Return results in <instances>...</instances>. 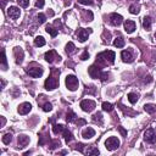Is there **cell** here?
Instances as JSON below:
<instances>
[{
	"instance_id": "39",
	"label": "cell",
	"mask_w": 156,
	"mask_h": 156,
	"mask_svg": "<svg viewBox=\"0 0 156 156\" xmlns=\"http://www.w3.org/2000/svg\"><path fill=\"white\" fill-rule=\"evenodd\" d=\"M45 21H46V17H45L44 14H39V15H38V22H39V24L44 23Z\"/></svg>"
},
{
	"instance_id": "17",
	"label": "cell",
	"mask_w": 156,
	"mask_h": 156,
	"mask_svg": "<svg viewBox=\"0 0 156 156\" xmlns=\"http://www.w3.org/2000/svg\"><path fill=\"white\" fill-rule=\"evenodd\" d=\"M94 135H95V131L93 128H90V127H88V128H85V129H83V131H82V137L84 139H90V138H93Z\"/></svg>"
},
{
	"instance_id": "28",
	"label": "cell",
	"mask_w": 156,
	"mask_h": 156,
	"mask_svg": "<svg viewBox=\"0 0 156 156\" xmlns=\"http://www.w3.org/2000/svg\"><path fill=\"white\" fill-rule=\"evenodd\" d=\"M34 45L35 46H44L45 45V39L42 37V35H39L34 39Z\"/></svg>"
},
{
	"instance_id": "10",
	"label": "cell",
	"mask_w": 156,
	"mask_h": 156,
	"mask_svg": "<svg viewBox=\"0 0 156 156\" xmlns=\"http://www.w3.org/2000/svg\"><path fill=\"white\" fill-rule=\"evenodd\" d=\"M7 15H9V17L12 18V20H17V18L21 16V11H20V9L16 7V6H10V7L7 9Z\"/></svg>"
},
{
	"instance_id": "38",
	"label": "cell",
	"mask_w": 156,
	"mask_h": 156,
	"mask_svg": "<svg viewBox=\"0 0 156 156\" xmlns=\"http://www.w3.org/2000/svg\"><path fill=\"white\" fill-rule=\"evenodd\" d=\"M51 110H53V105H51L50 102H45L44 105H43V111L49 112V111H51Z\"/></svg>"
},
{
	"instance_id": "25",
	"label": "cell",
	"mask_w": 156,
	"mask_h": 156,
	"mask_svg": "<svg viewBox=\"0 0 156 156\" xmlns=\"http://www.w3.org/2000/svg\"><path fill=\"white\" fill-rule=\"evenodd\" d=\"M113 45L116 48H123L124 46V39L122 37H117L113 40Z\"/></svg>"
},
{
	"instance_id": "24",
	"label": "cell",
	"mask_w": 156,
	"mask_h": 156,
	"mask_svg": "<svg viewBox=\"0 0 156 156\" xmlns=\"http://www.w3.org/2000/svg\"><path fill=\"white\" fill-rule=\"evenodd\" d=\"M144 110L148 113H155L156 112V105H155V104H145V105H144Z\"/></svg>"
},
{
	"instance_id": "40",
	"label": "cell",
	"mask_w": 156,
	"mask_h": 156,
	"mask_svg": "<svg viewBox=\"0 0 156 156\" xmlns=\"http://www.w3.org/2000/svg\"><path fill=\"white\" fill-rule=\"evenodd\" d=\"M84 148H85V145H84V144H82V143H78V144L76 145V149H77L78 151H81V152H85Z\"/></svg>"
},
{
	"instance_id": "43",
	"label": "cell",
	"mask_w": 156,
	"mask_h": 156,
	"mask_svg": "<svg viewBox=\"0 0 156 156\" xmlns=\"http://www.w3.org/2000/svg\"><path fill=\"white\" fill-rule=\"evenodd\" d=\"M83 5H93V0H78Z\"/></svg>"
},
{
	"instance_id": "13",
	"label": "cell",
	"mask_w": 156,
	"mask_h": 156,
	"mask_svg": "<svg viewBox=\"0 0 156 156\" xmlns=\"http://www.w3.org/2000/svg\"><path fill=\"white\" fill-rule=\"evenodd\" d=\"M122 22H123V17L121 15L115 14V12L110 15V23L112 26H120Z\"/></svg>"
},
{
	"instance_id": "12",
	"label": "cell",
	"mask_w": 156,
	"mask_h": 156,
	"mask_svg": "<svg viewBox=\"0 0 156 156\" xmlns=\"http://www.w3.org/2000/svg\"><path fill=\"white\" fill-rule=\"evenodd\" d=\"M17 141H18V149H23V148H26V146L29 144L31 139H29V137H27V135L21 134V135H18Z\"/></svg>"
},
{
	"instance_id": "34",
	"label": "cell",
	"mask_w": 156,
	"mask_h": 156,
	"mask_svg": "<svg viewBox=\"0 0 156 156\" xmlns=\"http://www.w3.org/2000/svg\"><path fill=\"white\" fill-rule=\"evenodd\" d=\"M128 100H129V102H131V104H135L138 101V95L134 94V93H129L128 94Z\"/></svg>"
},
{
	"instance_id": "50",
	"label": "cell",
	"mask_w": 156,
	"mask_h": 156,
	"mask_svg": "<svg viewBox=\"0 0 156 156\" xmlns=\"http://www.w3.org/2000/svg\"><path fill=\"white\" fill-rule=\"evenodd\" d=\"M155 61H156V56H155Z\"/></svg>"
},
{
	"instance_id": "27",
	"label": "cell",
	"mask_w": 156,
	"mask_h": 156,
	"mask_svg": "<svg viewBox=\"0 0 156 156\" xmlns=\"http://www.w3.org/2000/svg\"><path fill=\"white\" fill-rule=\"evenodd\" d=\"M45 31H46V33H49L53 38H55L56 35H57V33H59V31L57 29H55L53 26H46V28H45Z\"/></svg>"
},
{
	"instance_id": "14",
	"label": "cell",
	"mask_w": 156,
	"mask_h": 156,
	"mask_svg": "<svg viewBox=\"0 0 156 156\" xmlns=\"http://www.w3.org/2000/svg\"><path fill=\"white\" fill-rule=\"evenodd\" d=\"M31 110H32V105L29 102H23L18 106V113L20 115H27V113L31 112Z\"/></svg>"
},
{
	"instance_id": "8",
	"label": "cell",
	"mask_w": 156,
	"mask_h": 156,
	"mask_svg": "<svg viewBox=\"0 0 156 156\" xmlns=\"http://www.w3.org/2000/svg\"><path fill=\"white\" fill-rule=\"evenodd\" d=\"M26 72H27L33 78H39V77L43 76L44 70L40 66H39V67H27V68H26Z\"/></svg>"
},
{
	"instance_id": "18",
	"label": "cell",
	"mask_w": 156,
	"mask_h": 156,
	"mask_svg": "<svg viewBox=\"0 0 156 156\" xmlns=\"http://www.w3.org/2000/svg\"><path fill=\"white\" fill-rule=\"evenodd\" d=\"M77 37H78V40H79L81 43H84L88 39V37H89V32L85 31V29H79V31H78Z\"/></svg>"
},
{
	"instance_id": "5",
	"label": "cell",
	"mask_w": 156,
	"mask_h": 156,
	"mask_svg": "<svg viewBox=\"0 0 156 156\" xmlns=\"http://www.w3.org/2000/svg\"><path fill=\"white\" fill-rule=\"evenodd\" d=\"M118 146H120V140L117 139L116 137H110L105 141V148L109 151H115L116 149H118Z\"/></svg>"
},
{
	"instance_id": "46",
	"label": "cell",
	"mask_w": 156,
	"mask_h": 156,
	"mask_svg": "<svg viewBox=\"0 0 156 156\" xmlns=\"http://www.w3.org/2000/svg\"><path fill=\"white\" fill-rule=\"evenodd\" d=\"M77 124H78V126H83V124H85V120H79V121L77 122Z\"/></svg>"
},
{
	"instance_id": "15",
	"label": "cell",
	"mask_w": 156,
	"mask_h": 156,
	"mask_svg": "<svg viewBox=\"0 0 156 156\" xmlns=\"http://www.w3.org/2000/svg\"><path fill=\"white\" fill-rule=\"evenodd\" d=\"M121 57H122V61H123V62H127V63H131V62H133V60H134L132 53H131L129 50H123L122 53H121Z\"/></svg>"
},
{
	"instance_id": "41",
	"label": "cell",
	"mask_w": 156,
	"mask_h": 156,
	"mask_svg": "<svg viewBox=\"0 0 156 156\" xmlns=\"http://www.w3.org/2000/svg\"><path fill=\"white\" fill-rule=\"evenodd\" d=\"M89 59V53L85 50V51H83V54L81 55V60H83V61H85V60H88Z\"/></svg>"
},
{
	"instance_id": "22",
	"label": "cell",
	"mask_w": 156,
	"mask_h": 156,
	"mask_svg": "<svg viewBox=\"0 0 156 156\" xmlns=\"http://www.w3.org/2000/svg\"><path fill=\"white\" fill-rule=\"evenodd\" d=\"M62 134H63V138H65V141H66L67 143V144H68V143L73 139V135H72V133H71V131H68V129L67 128H65V131L62 132Z\"/></svg>"
},
{
	"instance_id": "16",
	"label": "cell",
	"mask_w": 156,
	"mask_h": 156,
	"mask_svg": "<svg viewBox=\"0 0 156 156\" xmlns=\"http://www.w3.org/2000/svg\"><path fill=\"white\" fill-rule=\"evenodd\" d=\"M124 31L128 33V34H131L135 31V22L134 21H131V20H127L124 22Z\"/></svg>"
},
{
	"instance_id": "49",
	"label": "cell",
	"mask_w": 156,
	"mask_h": 156,
	"mask_svg": "<svg viewBox=\"0 0 156 156\" xmlns=\"http://www.w3.org/2000/svg\"><path fill=\"white\" fill-rule=\"evenodd\" d=\"M155 39H156V33H155Z\"/></svg>"
},
{
	"instance_id": "29",
	"label": "cell",
	"mask_w": 156,
	"mask_h": 156,
	"mask_svg": "<svg viewBox=\"0 0 156 156\" xmlns=\"http://www.w3.org/2000/svg\"><path fill=\"white\" fill-rule=\"evenodd\" d=\"M76 118H77V116H76V113L73 111H68L67 112V115H66V121L67 122H70V123L76 122Z\"/></svg>"
},
{
	"instance_id": "21",
	"label": "cell",
	"mask_w": 156,
	"mask_h": 156,
	"mask_svg": "<svg viewBox=\"0 0 156 156\" xmlns=\"http://www.w3.org/2000/svg\"><path fill=\"white\" fill-rule=\"evenodd\" d=\"M65 51H66L67 55L74 54V53H76V46H74V44H73L72 42H68L67 45H66V48H65Z\"/></svg>"
},
{
	"instance_id": "37",
	"label": "cell",
	"mask_w": 156,
	"mask_h": 156,
	"mask_svg": "<svg viewBox=\"0 0 156 156\" xmlns=\"http://www.w3.org/2000/svg\"><path fill=\"white\" fill-rule=\"evenodd\" d=\"M17 1V4L20 5V6H22V7H27L28 5H29V0H16Z\"/></svg>"
},
{
	"instance_id": "9",
	"label": "cell",
	"mask_w": 156,
	"mask_h": 156,
	"mask_svg": "<svg viewBox=\"0 0 156 156\" xmlns=\"http://www.w3.org/2000/svg\"><path fill=\"white\" fill-rule=\"evenodd\" d=\"M144 140L149 144H154L156 141V134H155V131L154 129H146L145 133H144Z\"/></svg>"
},
{
	"instance_id": "36",
	"label": "cell",
	"mask_w": 156,
	"mask_h": 156,
	"mask_svg": "<svg viewBox=\"0 0 156 156\" xmlns=\"http://www.w3.org/2000/svg\"><path fill=\"white\" fill-rule=\"evenodd\" d=\"M129 12H131L132 15H138L139 14V7L137 5H131V7H129Z\"/></svg>"
},
{
	"instance_id": "1",
	"label": "cell",
	"mask_w": 156,
	"mask_h": 156,
	"mask_svg": "<svg viewBox=\"0 0 156 156\" xmlns=\"http://www.w3.org/2000/svg\"><path fill=\"white\" fill-rule=\"evenodd\" d=\"M115 53L111 50H106V51H102V53L96 55V63L100 65V66H106V65H112L115 62Z\"/></svg>"
},
{
	"instance_id": "47",
	"label": "cell",
	"mask_w": 156,
	"mask_h": 156,
	"mask_svg": "<svg viewBox=\"0 0 156 156\" xmlns=\"http://www.w3.org/2000/svg\"><path fill=\"white\" fill-rule=\"evenodd\" d=\"M5 122H6L5 117H3V116H1V127H4V126H5Z\"/></svg>"
},
{
	"instance_id": "11",
	"label": "cell",
	"mask_w": 156,
	"mask_h": 156,
	"mask_svg": "<svg viewBox=\"0 0 156 156\" xmlns=\"http://www.w3.org/2000/svg\"><path fill=\"white\" fill-rule=\"evenodd\" d=\"M14 54H15V61L17 65H21L23 59H24V51L21 48H15L14 49Z\"/></svg>"
},
{
	"instance_id": "26",
	"label": "cell",
	"mask_w": 156,
	"mask_h": 156,
	"mask_svg": "<svg viewBox=\"0 0 156 156\" xmlns=\"http://www.w3.org/2000/svg\"><path fill=\"white\" fill-rule=\"evenodd\" d=\"M65 127L63 124H54V127H53V132H54V134H60V133H62L63 131H65Z\"/></svg>"
},
{
	"instance_id": "30",
	"label": "cell",
	"mask_w": 156,
	"mask_h": 156,
	"mask_svg": "<svg viewBox=\"0 0 156 156\" xmlns=\"http://www.w3.org/2000/svg\"><path fill=\"white\" fill-rule=\"evenodd\" d=\"M60 145H61V143H60V140H59V139L51 140V141H50V144H49V149H50V150H54V149L59 148Z\"/></svg>"
},
{
	"instance_id": "48",
	"label": "cell",
	"mask_w": 156,
	"mask_h": 156,
	"mask_svg": "<svg viewBox=\"0 0 156 156\" xmlns=\"http://www.w3.org/2000/svg\"><path fill=\"white\" fill-rule=\"evenodd\" d=\"M48 14H49L50 16H53V15H54V12H53V11H48Z\"/></svg>"
},
{
	"instance_id": "6",
	"label": "cell",
	"mask_w": 156,
	"mask_h": 156,
	"mask_svg": "<svg viewBox=\"0 0 156 156\" xmlns=\"http://www.w3.org/2000/svg\"><path fill=\"white\" fill-rule=\"evenodd\" d=\"M79 106H81V109L84 112H92L96 107V104H95V101L90 100V99H85V100L81 101V105Z\"/></svg>"
},
{
	"instance_id": "35",
	"label": "cell",
	"mask_w": 156,
	"mask_h": 156,
	"mask_svg": "<svg viewBox=\"0 0 156 156\" xmlns=\"http://www.w3.org/2000/svg\"><path fill=\"white\" fill-rule=\"evenodd\" d=\"M48 140H50L48 137H45L44 134H40L39 135V145H45Z\"/></svg>"
},
{
	"instance_id": "31",
	"label": "cell",
	"mask_w": 156,
	"mask_h": 156,
	"mask_svg": "<svg viewBox=\"0 0 156 156\" xmlns=\"http://www.w3.org/2000/svg\"><path fill=\"white\" fill-rule=\"evenodd\" d=\"M101 106H102L104 111H107V112H111L113 110V105H112V104H110V102H102Z\"/></svg>"
},
{
	"instance_id": "7",
	"label": "cell",
	"mask_w": 156,
	"mask_h": 156,
	"mask_svg": "<svg viewBox=\"0 0 156 156\" xmlns=\"http://www.w3.org/2000/svg\"><path fill=\"white\" fill-rule=\"evenodd\" d=\"M44 59H45V61L49 62V63H54V62H56V61H60V60H61V56L56 53L55 50H49V51H46V53H45Z\"/></svg>"
},
{
	"instance_id": "23",
	"label": "cell",
	"mask_w": 156,
	"mask_h": 156,
	"mask_svg": "<svg viewBox=\"0 0 156 156\" xmlns=\"http://www.w3.org/2000/svg\"><path fill=\"white\" fill-rule=\"evenodd\" d=\"M1 68L4 71L7 70V60H6V54H5V50H1Z\"/></svg>"
},
{
	"instance_id": "45",
	"label": "cell",
	"mask_w": 156,
	"mask_h": 156,
	"mask_svg": "<svg viewBox=\"0 0 156 156\" xmlns=\"http://www.w3.org/2000/svg\"><path fill=\"white\" fill-rule=\"evenodd\" d=\"M118 131L121 132V134H122L123 137H127V131H126L123 127H118Z\"/></svg>"
},
{
	"instance_id": "42",
	"label": "cell",
	"mask_w": 156,
	"mask_h": 156,
	"mask_svg": "<svg viewBox=\"0 0 156 156\" xmlns=\"http://www.w3.org/2000/svg\"><path fill=\"white\" fill-rule=\"evenodd\" d=\"M84 15L87 16L88 21H93V14H92V11H85V12H84Z\"/></svg>"
},
{
	"instance_id": "32",
	"label": "cell",
	"mask_w": 156,
	"mask_h": 156,
	"mask_svg": "<svg viewBox=\"0 0 156 156\" xmlns=\"http://www.w3.org/2000/svg\"><path fill=\"white\" fill-rule=\"evenodd\" d=\"M85 154H87V155H99V154H100V151H99V149H98V148L92 146L90 149H88V150L85 151Z\"/></svg>"
},
{
	"instance_id": "19",
	"label": "cell",
	"mask_w": 156,
	"mask_h": 156,
	"mask_svg": "<svg viewBox=\"0 0 156 156\" xmlns=\"http://www.w3.org/2000/svg\"><path fill=\"white\" fill-rule=\"evenodd\" d=\"M151 23H152V20H151L150 16H145L144 18H143V27H144V29L150 31L151 29Z\"/></svg>"
},
{
	"instance_id": "20",
	"label": "cell",
	"mask_w": 156,
	"mask_h": 156,
	"mask_svg": "<svg viewBox=\"0 0 156 156\" xmlns=\"http://www.w3.org/2000/svg\"><path fill=\"white\" fill-rule=\"evenodd\" d=\"M92 120H93V122H94V123H98L99 126H101V124L104 123V120H102V115H101V112H96V113H94V115H93V117H92Z\"/></svg>"
},
{
	"instance_id": "4",
	"label": "cell",
	"mask_w": 156,
	"mask_h": 156,
	"mask_svg": "<svg viewBox=\"0 0 156 156\" xmlns=\"http://www.w3.org/2000/svg\"><path fill=\"white\" fill-rule=\"evenodd\" d=\"M65 83H66V87L68 90L71 92H76L78 89V85H79V82H78V78L73 74H68L66 77V79H65Z\"/></svg>"
},
{
	"instance_id": "2",
	"label": "cell",
	"mask_w": 156,
	"mask_h": 156,
	"mask_svg": "<svg viewBox=\"0 0 156 156\" xmlns=\"http://www.w3.org/2000/svg\"><path fill=\"white\" fill-rule=\"evenodd\" d=\"M88 73L89 76L94 78V79H100L102 82H105L107 81V78H109V73L107 72H102L100 67H96L95 65H92L89 68H88Z\"/></svg>"
},
{
	"instance_id": "3",
	"label": "cell",
	"mask_w": 156,
	"mask_h": 156,
	"mask_svg": "<svg viewBox=\"0 0 156 156\" xmlns=\"http://www.w3.org/2000/svg\"><path fill=\"white\" fill-rule=\"evenodd\" d=\"M57 73H60V71L53 70V72H51V76L45 79L44 85H45V89H46V90H53V89L57 88V85H59V79H57V77H59V76H57V77L55 76V74H57Z\"/></svg>"
},
{
	"instance_id": "33",
	"label": "cell",
	"mask_w": 156,
	"mask_h": 156,
	"mask_svg": "<svg viewBox=\"0 0 156 156\" xmlns=\"http://www.w3.org/2000/svg\"><path fill=\"white\" fill-rule=\"evenodd\" d=\"M1 140H3L4 144H10L11 140H12V134H11V133H6V134L3 137Z\"/></svg>"
},
{
	"instance_id": "44",
	"label": "cell",
	"mask_w": 156,
	"mask_h": 156,
	"mask_svg": "<svg viewBox=\"0 0 156 156\" xmlns=\"http://www.w3.org/2000/svg\"><path fill=\"white\" fill-rule=\"evenodd\" d=\"M44 0H37V1H35V6L37 7H39V9H42L43 6H44Z\"/></svg>"
}]
</instances>
